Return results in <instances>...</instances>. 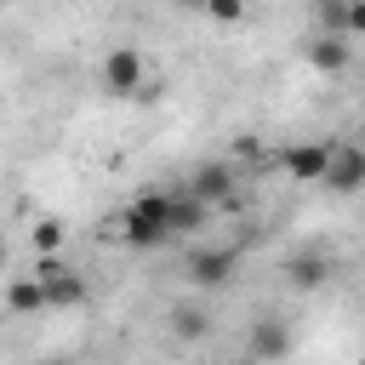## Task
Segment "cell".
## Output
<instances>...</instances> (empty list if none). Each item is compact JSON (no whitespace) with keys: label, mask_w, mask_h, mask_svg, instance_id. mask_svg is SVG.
Segmentation results:
<instances>
[{"label":"cell","mask_w":365,"mask_h":365,"mask_svg":"<svg viewBox=\"0 0 365 365\" xmlns=\"http://www.w3.org/2000/svg\"><path fill=\"white\" fill-rule=\"evenodd\" d=\"M120 234H125V245H137V251L165 245V240H171V194H143V200H131L125 217H120Z\"/></svg>","instance_id":"obj_1"},{"label":"cell","mask_w":365,"mask_h":365,"mask_svg":"<svg viewBox=\"0 0 365 365\" xmlns=\"http://www.w3.org/2000/svg\"><path fill=\"white\" fill-rule=\"evenodd\" d=\"M143 74H148V68H143V51H137V46H114V51L103 57V86H108L114 97H137V91H143Z\"/></svg>","instance_id":"obj_2"},{"label":"cell","mask_w":365,"mask_h":365,"mask_svg":"<svg viewBox=\"0 0 365 365\" xmlns=\"http://www.w3.org/2000/svg\"><path fill=\"white\" fill-rule=\"evenodd\" d=\"M234 268H240V257H234L228 245H205V251H194V257H188V268H182V274H188L194 285H205V291H222V285L234 279Z\"/></svg>","instance_id":"obj_3"},{"label":"cell","mask_w":365,"mask_h":365,"mask_svg":"<svg viewBox=\"0 0 365 365\" xmlns=\"http://www.w3.org/2000/svg\"><path fill=\"white\" fill-rule=\"evenodd\" d=\"M325 188H331V194H354V188H365V148H354V143H331Z\"/></svg>","instance_id":"obj_4"},{"label":"cell","mask_w":365,"mask_h":365,"mask_svg":"<svg viewBox=\"0 0 365 365\" xmlns=\"http://www.w3.org/2000/svg\"><path fill=\"white\" fill-rule=\"evenodd\" d=\"M285 177L291 182H325V165H331V143H297L285 148Z\"/></svg>","instance_id":"obj_5"},{"label":"cell","mask_w":365,"mask_h":365,"mask_svg":"<svg viewBox=\"0 0 365 365\" xmlns=\"http://www.w3.org/2000/svg\"><path fill=\"white\" fill-rule=\"evenodd\" d=\"M188 194H200L205 205H228L234 200V171L228 165H200L194 182H188Z\"/></svg>","instance_id":"obj_6"},{"label":"cell","mask_w":365,"mask_h":365,"mask_svg":"<svg viewBox=\"0 0 365 365\" xmlns=\"http://www.w3.org/2000/svg\"><path fill=\"white\" fill-rule=\"evenodd\" d=\"M348 57H354V51H348V40H342L336 29H331V34H319V40H308V63H314L319 74H342V68H348Z\"/></svg>","instance_id":"obj_7"},{"label":"cell","mask_w":365,"mask_h":365,"mask_svg":"<svg viewBox=\"0 0 365 365\" xmlns=\"http://www.w3.org/2000/svg\"><path fill=\"white\" fill-rule=\"evenodd\" d=\"M205 217H211V205L200 200V194H171V234H194V228H205Z\"/></svg>","instance_id":"obj_8"},{"label":"cell","mask_w":365,"mask_h":365,"mask_svg":"<svg viewBox=\"0 0 365 365\" xmlns=\"http://www.w3.org/2000/svg\"><path fill=\"white\" fill-rule=\"evenodd\" d=\"M46 285V308H74V302H86V279L74 274V268H63V274H51V279H40Z\"/></svg>","instance_id":"obj_9"},{"label":"cell","mask_w":365,"mask_h":365,"mask_svg":"<svg viewBox=\"0 0 365 365\" xmlns=\"http://www.w3.org/2000/svg\"><path fill=\"white\" fill-rule=\"evenodd\" d=\"M285 348H291V331H285L279 319H262V325L251 331V359H262V365H268V359H279Z\"/></svg>","instance_id":"obj_10"},{"label":"cell","mask_w":365,"mask_h":365,"mask_svg":"<svg viewBox=\"0 0 365 365\" xmlns=\"http://www.w3.org/2000/svg\"><path fill=\"white\" fill-rule=\"evenodd\" d=\"M6 308H11V314H40V308H46V285H40L34 274H29V279H11V285H6Z\"/></svg>","instance_id":"obj_11"},{"label":"cell","mask_w":365,"mask_h":365,"mask_svg":"<svg viewBox=\"0 0 365 365\" xmlns=\"http://www.w3.org/2000/svg\"><path fill=\"white\" fill-rule=\"evenodd\" d=\"M205 331H211V314H205V308H194V302H177V308H171V336L200 342Z\"/></svg>","instance_id":"obj_12"},{"label":"cell","mask_w":365,"mask_h":365,"mask_svg":"<svg viewBox=\"0 0 365 365\" xmlns=\"http://www.w3.org/2000/svg\"><path fill=\"white\" fill-rule=\"evenodd\" d=\"M325 274H331V262L325 257H291V285H302V291H314V285H325Z\"/></svg>","instance_id":"obj_13"},{"label":"cell","mask_w":365,"mask_h":365,"mask_svg":"<svg viewBox=\"0 0 365 365\" xmlns=\"http://www.w3.org/2000/svg\"><path fill=\"white\" fill-rule=\"evenodd\" d=\"M29 240H34V251H40V257H57V245H63V222H51V217H46V222H34V228H29Z\"/></svg>","instance_id":"obj_14"},{"label":"cell","mask_w":365,"mask_h":365,"mask_svg":"<svg viewBox=\"0 0 365 365\" xmlns=\"http://www.w3.org/2000/svg\"><path fill=\"white\" fill-rule=\"evenodd\" d=\"M342 29L348 34H365V0H342Z\"/></svg>","instance_id":"obj_15"},{"label":"cell","mask_w":365,"mask_h":365,"mask_svg":"<svg viewBox=\"0 0 365 365\" xmlns=\"http://www.w3.org/2000/svg\"><path fill=\"white\" fill-rule=\"evenodd\" d=\"M205 11H211V17H217V23H234V17H240V11H245V0H211V6H205Z\"/></svg>","instance_id":"obj_16"},{"label":"cell","mask_w":365,"mask_h":365,"mask_svg":"<svg viewBox=\"0 0 365 365\" xmlns=\"http://www.w3.org/2000/svg\"><path fill=\"white\" fill-rule=\"evenodd\" d=\"M177 6H188V11H205V6H211V0H177Z\"/></svg>","instance_id":"obj_17"},{"label":"cell","mask_w":365,"mask_h":365,"mask_svg":"<svg viewBox=\"0 0 365 365\" xmlns=\"http://www.w3.org/2000/svg\"><path fill=\"white\" fill-rule=\"evenodd\" d=\"M0 268H6V240H0Z\"/></svg>","instance_id":"obj_18"},{"label":"cell","mask_w":365,"mask_h":365,"mask_svg":"<svg viewBox=\"0 0 365 365\" xmlns=\"http://www.w3.org/2000/svg\"><path fill=\"white\" fill-rule=\"evenodd\" d=\"M240 365H262V359H251V354H245V359H240Z\"/></svg>","instance_id":"obj_19"},{"label":"cell","mask_w":365,"mask_h":365,"mask_svg":"<svg viewBox=\"0 0 365 365\" xmlns=\"http://www.w3.org/2000/svg\"><path fill=\"white\" fill-rule=\"evenodd\" d=\"M0 6H11V0H0Z\"/></svg>","instance_id":"obj_20"},{"label":"cell","mask_w":365,"mask_h":365,"mask_svg":"<svg viewBox=\"0 0 365 365\" xmlns=\"http://www.w3.org/2000/svg\"><path fill=\"white\" fill-rule=\"evenodd\" d=\"M359 365H365V359H359Z\"/></svg>","instance_id":"obj_21"}]
</instances>
